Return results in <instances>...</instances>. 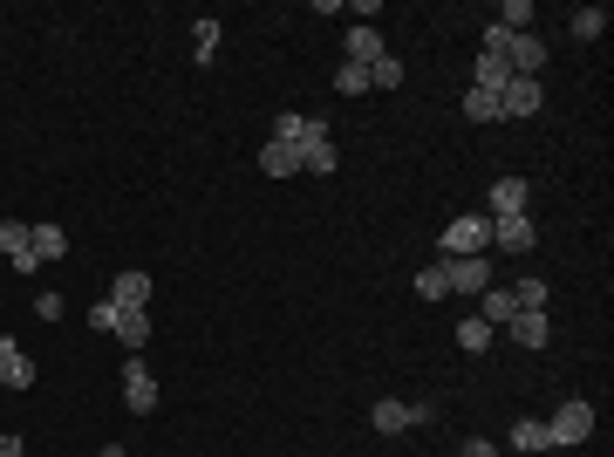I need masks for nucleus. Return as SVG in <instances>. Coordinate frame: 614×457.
<instances>
[{
  "label": "nucleus",
  "instance_id": "1",
  "mask_svg": "<svg viewBox=\"0 0 614 457\" xmlns=\"http://www.w3.org/2000/svg\"><path fill=\"white\" fill-rule=\"evenodd\" d=\"M471 253H492V219H485V212L451 219L444 239H437V260H471Z\"/></svg>",
  "mask_w": 614,
  "mask_h": 457
},
{
  "label": "nucleus",
  "instance_id": "29",
  "mask_svg": "<svg viewBox=\"0 0 614 457\" xmlns=\"http://www.w3.org/2000/svg\"><path fill=\"white\" fill-rule=\"evenodd\" d=\"M89 328H96V335H110V328H116V301H110V294L89 307Z\"/></svg>",
  "mask_w": 614,
  "mask_h": 457
},
{
  "label": "nucleus",
  "instance_id": "31",
  "mask_svg": "<svg viewBox=\"0 0 614 457\" xmlns=\"http://www.w3.org/2000/svg\"><path fill=\"white\" fill-rule=\"evenodd\" d=\"M458 457H499V444H492V437H464Z\"/></svg>",
  "mask_w": 614,
  "mask_h": 457
},
{
  "label": "nucleus",
  "instance_id": "26",
  "mask_svg": "<svg viewBox=\"0 0 614 457\" xmlns=\"http://www.w3.org/2000/svg\"><path fill=\"white\" fill-rule=\"evenodd\" d=\"M417 294H423V301H451V280H444V260H430V267L417 273Z\"/></svg>",
  "mask_w": 614,
  "mask_h": 457
},
{
  "label": "nucleus",
  "instance_id": "32",
  "mask_svg": "<svg viewBox=\"0 0 614 457\" xmlns=\"http://www.w3.org/2000/svg\"><path fill=\"white\" fill-rule=\"evenodd\" d=\"M21 451H28V444H21V437L7 430V437H0V457H21Z\"/></svg>",
  "mask_w": 614,
  "mask_h": 457
},
{
  "label": "nucleus",
  "instance_id": "6",
  "mask_svg": "<svg viewBox=\"0 0 614 457\" xmlns=\"http://www.w3.org/2000/svg\"><path fill=\"white\" fill-rule=\"evenodd\" d=\"M444 280H451V294H485V287H492V260H485V253L444 260Z\"/></svg>",
  "mask_w": 614,
  "mask_h": 457
},
{
  "label": "nucleus",
  "instance_id": "15",
  "mask_svg": "<svg viewBox=\"0 0 614 457\" xmlns=\"http://www.w3.org/2000/svg\"><path fill=\"white\" fill-rule=\"evenodd\" d=\"M505 335H512L519 348H546L553 321H546V314H512V321H505Z\"/></svg>",
  "mask_w": 614,
  "mask_h": 457
},
{
  "label": "nucleus",
  "instance_id": "17",
  "mask_svg": "<svg viewBox=\"0 0 614 457\" xmlns=\"http://www.w3.org/2000/svg\"><path fill=\"white\" fill-rule=\"evenodd\" d=\"M260 171H267V178H301V151H294V144H273V137H267Z\"/></svg>",
  "mask_w": 614,
  "mask_h": 457
},
{
  "label": "nucleus",
  "instance_id": "7",
  "mask_svg": "<svg viewBox=\"0 0 614 457\" xmlns=\"http://www.w3.org/2000/svg\"><path fill=\"white\" fill-rule=\"evenodd\" d=\"M505 69H512V76H539V69H546V41L539 35H505Z\"/></svg>",
  "mask_w": 614,
  "mask_h": 457
},
{
  "label": "nucleus",
  "instance_id": "4",
  "mask_svg": "<svg viewBox=\"0 0 614 457\" xmlns=\"http://www.w3.org/2000/svg\"><path fill=\"white\" fill-rule=\"evenodd\" d=\"M437 417V403H376L369 410V423L383 430V437H396V430H417V423Z\"/></svg>",
  "mask_w": 614,
  "mask_h": 457
},
{
  "label": "nucleus",
  "instance_id": "25",
  "mask_svg": "<svg viewBox=\"0 0 614 457\" xmlns=\"http://www.w3.org/2000/svg\"><path fill=\"white\" fill-rule=\"evenodd\" d=\"M464 116H471V123H505L499 96H485V89H464Z\"/></svg>",
  "mask_w": 614,
  "mask_h": 457
},
{
  "label": "nucleus",
  "instance_id": "11",
  "mask_svg": "<svg viewBox=\"0 0 614 457\" xmlns=\"http://www.w3.org/2000/svg\"><path fill=\"white\" fill-rule=\"evenodd\" d=\"M526 205H533V185H526V178H499V185H492V212H485V219H519Z\"/></svg>",
  "mask_w": 614,
  "mask_h": 457
},
{
  "label": "nucleus",
  "instance_id": "8",
  "mask_svg": "<svg viewBox=\"0 0 614 457\" xmlns=\"http://www.w3.org/2000/svg\"><path fill=\"white\" fill-rule=\"evenodd\" d=\"M110 335L130 348V355H144V348H151V307H116V328H110Z\"/></svg>",
  "mask_w": 614,
  "mask_h": 457
},
{
  "label": "nucleus",
  "instance_id": "2",
  "mask_svg": "<svg viewBox=\"0 0 614 457\" xmlns=\"http://www.w3.org/2000/svg\"><path fill=\"white\" fill-rule=\"evenodd\" d=\"M587 437H594V403L567 396V403L546 417V444H553V451H567V444H587Z\"/></svg>",
  "mask_w": 614,
  "mask_h": 457
},
{
  "label": "nucleus",
  "instance_id": "28",
  "mask_svg": "<svg viewBox=\"0 0 614 457\" xmlns=\"http://www.w3.org/2000/svg\"><path fill=\"white\" fill-rule=\"evenodd\" d=\"M403 62H396V55H383V62H376V69H369V89H403Z\"/></svg>",
  "mask_w": 614,
  "mask_h": 457
},
{
  "label": "nucleus",
  "instance_id": "27",
  "mask_svg": "<svg viewBox=\"0 0 614 457\" xmlns=\"http://www.w3.org/2000/svg\"><path fill=\"white\" fill-rule=\"evenodd\" d=\"M335 89H342V96H369V69H362V62H342V69H335Z\"/></svg>",
  "mask_w": 614,
  "mask_h": 457
},
{
  "label": "nucleus",
  "instance_id": "30",
  "mask_svg": "<svg viewBox=\"0 0 614 457\" xmlns=\"http://www.w3.org/2000/svg\"><path fill=\"white\" fill-rule=\"evenodd\" d=\"M35 314L41 321H62V294H35Z\"/></svg>",
  "mask_w": 614,
  "mask_h": 457
},
{
  "label": "nucleus",
  "instance_id": "16",
  "mask_svg": "<svg viewBox=\"0 0 614 457\" xmlns=\"http://www.w3.org/2000/svg\"><path fill=\"white\" fill-rule=\"evenodd\" d=\"M335 164H342L335 137H314V144H301V171H314V178H335Z\"/></svg>",
  "mask_w": 614,
  "mask_h": 457
},
{
  "label": "nucleus",
  "instance_id": "19",
  "mask_svg": "<svg viewBox=\"0 0 614 457\" xmlns=\"http://www.w3.org/2000/svg\"><path fill=\"white\" fill-rule=\"evenodd\" d=\"M28 246H35L41 267H48V260H62V253H69V232H62V226H28Z\"/></svg>",
  "mask_w": 614,
  "mask_h": 457
},
{
  "label": "nucleus",
  "instance_id": "3",
  "mask_svg": "<svg viewBox=\"0 0 614 457\" xmlns=\"http://www.w3.org/2000/svg\"><path fill=\"white\" fill-rule=\"evenodd\" d=\"M123 410H130V417H151V410H157V376H151L144 355L123 362Z\"/></svg>",
  "mask_w": 614,
  "mask_h": 457
},
{
  "label": "nucleus",
  "instance_id": "14",
  "mask_svg": "<svg viewBox=\"0 0 614 457\" xmlns=\"http://www.w3.org/2000/svg\"><path fill=\"white\" fill-rule=\"evenodd\" d=\"M110 301L116 307H151V273H137V267L116 273V280H110Z\"/></svg>",
  "mask_w": 614,
  "mask_h": 457
},
{
  "label": "nucleus",
  "instance_id": "21",
  "mask_svg": "<svg viewBox=\"0 0 614 457\" xmlns=\"http://www.w3.org/2000/svg\"><path fill=\"white\" fill-rule=\"evenodd\" d=\"M492 342H499V328H492V321H478V314H471V321H458V348H471V355H485Z\"/></svg>",
  "mask_w": 614,
  "mask_h": 457
},
{
  "label": "nucleus",
  "instance_id": "24",
  "mask_svg": "<svg viewBox=\"0 0 614 457\" xmlns=\"http://www.w3.org/2000/svg\"><path fill=\"white\" fill-rule=\"evenodd\" d=\"M212 55H219V21H192V62L205 69Z\"/></svg>",
  "mask_w": 614,
  "mask_h": 457
},
{
  "label": "nucleus",
  "instance_id": "20",
  "mask_svg": "<svg viewBox=\"0 0 614 457\" xmlns=\"http://www.w3.org/2000/svg\"><path fill=\"white\" fill-rule=\"evenodd\" d=\"M512 314H519V307H512V287H485V294H478V321H492V328H505Z\"/></svg>",
  "mask_w": 614,
  "mask_h": 457
},
{
  "label": "nucleus",
  "instance_id": "33",
  "mask_svg": "<svg viewBox=\"0 0 614 457\" xmlns=\"http://www.w3.org/2000/svg\"><path fill=\"white\" fill-rule=\"evenodd\" d=\"M96 457H130V451H123V444H103V451H96Z\"/></svg>",
  "mask_w": 614,
  "mask_h": 457
},
{
  "label": "nucleus",
  "instance_id": "18",
  "mask_svg": "<svg viewBox=\"0 0 614 457\" xmlns=\"http://www.w3.org/2000/svg\"><path fill=\"white\" fill-rule=\"evenodd\" d=\"M505 82H512V69H505L499 55H485V48H478V69H471V89H485V96H499Z\"/></svg>",
  "mask_w": 614,
  "mask_h": 457
},
{
  "label": "nucleus",
  "instance_id": "23",
  "mask_svg": "<svg viewBox=\"0 0 614 457\" xmlns=\"http://www.w3.org/2000/svg\"><path fill=\"white\" fill-rule=\"evenodd\" d=\"M512 451H553V444H546V423L519 417V423H512Z\"/></svg>",
  "mask_w": 614,
  "mask_h": 457
},
{
  "label": "nucleus",
  "instance_id": "22",
  "mask_svg": "<svg viewBox=\"0 0 614 457\" xmlns=\"http://www.w3.org/2000/svg\"><path fill=\"white\" fill-rule=\"evenodd\" d=\"M567 28H574V41H594L601 28H608V7H574V14H567Z\"/></svg>",
  "mask_w": 614,
  "mask_h": 457
},
{
  "label": "nucleus",
  "instance_id": "12",
  "mask_svg": "<svg viewBox=\"0 0 614 457\" xmlns=\"http://www.w3.org/2000/svg\"><path fill=\"white\" fill-rule=\"evenodd\" d=\"M0 382H7V389H35V362H28V348L7 342V335H0Z\"/></svg>",
  "mask_w": 614,
  "mask_h": 457
},
{
  "label": "nucleus",
  "instance_id": "10",
  "mask_svg": "<svg viewBox=\"0 0 614 457\" xmlns=\"http://www.w3.org/2000/svg\"><path fill=\"white\" fill-rule=\"evenodd\" d=\"M492 246H499V253H533L539 226L526 219V212H519V219H492Z\"/></svg>",
  "mask_w": 614,
  "mask_h": 457
},
{
  "label": "nucleus",
  "instance_id": "13",
  "mask_svg": "<svg viewBox=\"0 0 614 457\" xmlns=\"http://www.w3.org/2000/svg\"><path fill=\"white\" fill-rule=\"evenodd\" d=\"M383 55H389V48H383V35H376L369 21H355V28H348V55H342V62H362V69H376Z\"/></svg>",
  "mask_w": 614,
  "mask_h": 457
},
{
  "label": "nucleus",
  "instance_id": "5",
  "mask_svg": "<svg viewBox=\"0 0 614 457\" xmlns=\"http://www.w3.org/2000/svg\"><path fill=\"white\" fill-rule=\"evenodd\" d=\"M539 103H546V89H539V76H512L499 89V116L505 123H519V116H533Z\"/></svg>",
  "mask_w": 614,
  "mask_h": 457
},
{
  "label": "nucleus",
  "instance_id": "9",
  "mask_svg": "<svg viewBox=\"0 0 614 457\" xmlns=\"http://www.w3.org/2000/svg\"><path fill=\"white\" fill-rule=\"evenodd\" d=\"M314 137H328V123H314V116H301V110H280L273 116V144H314Z\"/></svg>",
  "mask_w": 614,
  "mask_h": 457
}]
</instances>
